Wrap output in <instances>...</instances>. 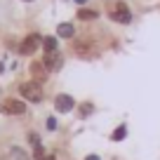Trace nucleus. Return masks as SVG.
Returning <instances> with one entry per match:
<instances>
[{
  "mask_svg": "<svg viewBox=\"0 0 160 160\" xmlns=\"http://www.w3.org/2000/svg\"><path fill=\"white\" fill-rule=\"evenodd\" d=\"M73 2H80V5H82V2H87V0H73Z\"/></svg>",
  "mask_w": 160,
  "mask_h": 160,
  "instance_id": "nucleus-17",
  "label": "nucleus"
},
{
  "mask_svg": "<svg viewBox=\"0 0 160 160\" xmlns=\"http://www.w3.org/2000/svg\"><path fill=\"white\" fill-rule=\"evenodd\" d=\"M2 113H10V115H24L26 113V104L19 99H5L2 101Z\"/></svg>",
  "mask_w": 160,
  "mask_h": 160,
  "instance_id": "nucleus-3",
  "label": "nucleus"
},
{
  "mask_svg": "<svg viewBox=\"0 0 160 160\" xmlns=\"http://www.w3.org/2000/svg\"><path fill=\"white\" fill-rule=\"evenodd\" d=\"M31 73H33V78L38 80V82H42L45 75H47V66L40 64V61H33V64H31Z\"/></svg>",
  "mask_w": 160,
  "mask_h": 160,
  "instance_id": "nucleus-7",
  "label": "nucleus"
},
{
  "mask_svg": "<svg viewBox=\"0 0 160 160\" xmlns=\"http://www.w3.org/2000/svg\"><path fill=\"white\" fill-rule=\"evenodd\" d=\"M47 160H54V158H47Z\"/></svg>",
  "mask_w": 160,
  "mask_h": 160,
  "instance_id": "nucleus-18",
  "label": "nucleus"
},
{
  "mask_svg": "<svg viewBox=\"0 0 160 160\" xmlns=\"http://www.w3.org/2000/svg\"><path fill=\"white\" fill-rule=\"evenodd\" d=\"M47 127H50V130H54V127H57V120L50 118V120H47Z\"/></svg>",
  "mask_w": 160,
  "mask_h": 160,
  "instance_id": "nucleus-15",
  "label": "nucleus"
},
{
  "mask_svg": "<svg viewBox=\"0 0 160 160\" xmlns=\"http://www.w3.org/2000/svg\"><path fill=\"white\" fill-rule=\"evenodd\" d=\"M85 160H99V155H87Z\"/></svg>",
  "mask_w": 160,
  "mask_h": 160,
  "instance_id": "nucleus-16",
  "label": "nucleus"
},
{
  "mask_svg": "<svg viewBox=\"0 0 160 160\" xmlns=\"http://www.w3.org/2000/svg\"><path fill=\"white\" fill-rule=\"evenodd\" d=\"M21 97H26L28 101H40L42 99V90L38 82H24L21 85Z\"/></svg>",
  "mask_w": 160,
  "mask_h": 160,
  "instance_id": "nucleus-2",
  "label": "nucleus"
},
{
  "mask_svg": "<svg viewBox=\"0 0 160 160\" xmlns=\"http://www.w3.org/2000/svg\"><path fill=\"white\" fill-rule=\"evenodd\" d=\"M125 134H127V127H125V125H120L118 130L111 134V139H113V141H120V139H125Z\"/></svg>",
  "mask_w": 160,
  "mask_h": 160,
  "instance_id": "nucleus-12",
  "label": "nucleus"
},
{
  "mask_svg": "<svg viewBox=\"0 0 160 160\" xmlns=\"http://www.w3.org/2000/svg\"><path fill=\"white\" fill-rule=\"evenodd\" d=\"M33 155H35V160H47V158H45V151H42V148H35Z\"/></svg>",
  "mask_w": 160,
  "mask_h": 160,
  "instance_id": "nucleus-14",
  "label": "nucleus"
},
{
  "mask_svg": "<svg viewBox=\"0 0 160 160\" xmlns=\"http://www.w3.org/2000/svg\"><path fill=\"white\" fill-rule=\"evenodd\" d=\"M42 45V38H40L38 33H31L28 38L24 40V42H21V47H19V52L21 54H33L35 50H38V47Z\"/></svg>",
  "mask_w": 160,
  "mask_h": 160,
  "instance_id": "nucleus-4",
  "label": "nucleus"
},
{
  "mask_svg": "<svg viewBox=\"0 0 160 160\" xmlns=\"http://www.w3.org/2000/svg\"><path fill=\"white\" fill-rule=\"evenodd\" d=\"M73 52L80 57H90L92 54V40H75L73 42Z\"/></svg>",
  "mask_w": 160,
  "mask_h": 160,
  "instance_id": "nucleus-6",
  "label": "nucleus"
},
{
  "mask_svg": "<svg viewBox=\"0 0 160 160\" xmlns=\"http://www.w3.org/2000/svg\"><path fill=\"white\" fill-rule=\"evenodd\" d=\"M108 17H111V21H118V24H130L132 21V12L122 0L108 2Z\"/></svg>",
  "mask_w": 160,
  "mask_h": 160,
  "instance_id": "nucleus-1",
  "label": "nucleus"
},
{
  "mask_svg": "<svg viewBox=\"0 0 160 160\" xmlns=\"http://www.w3.org/2000/svg\"><path fill=\"white\" fill-rule=\"evenodd\" d=\"M54 106H57V111L66 113V111H73L75 101H73V97H68V94H59V97H54Z\"/></svg>",
  "mask_w": 160,
  "mask_h": 160,
  "instance_id": "nucleus-5",
  "label": "nucleus"
},
{
  "mask_svg": "<svg viewBox=\"0 0 160 160\" xmlns=\"http://www.w3.org/2000/svg\"><path fill=\"white\" fill-rule=\"evenodd\" d=\"M57 33L61 35V38H73V24H59V28H57Z\"/></svg>",
  "mask_w": 160,
  "mask_h": 160,
  "instance_id": "nucleus-10",
  "label": "nucleus"
},
{
  "mask_svg": "<svg viewBox=\"0 0 160 160\" xmlns=\"http://www.w3.org/2000/svg\"><path fill=\"white\" fill-rule=\"evenodd\" d=\"M45 66H47V71H57L61 66V57L57 54V52H47V57H45Z\"/></svg>",
  "mask_w": 160,
  "mask_h": 160,
  "instance_id": "nucleus-8",
  "label": "nucleus"
},
{
  "mask_svg": "<svg viewBox=\"0 0 160 160\" xmlns=\"http://www.w3.org/2000/svg\"><path fill=\"white\" fill-rule=\"evenodd\" d=\"M92 108H94V106H92L90 101H87V104H80V115H82V118H87V115L92 113Z\"/></svg>",
  "mask_w": 160,
  "mask_h": 160,
  "instance_id": "nucleus-13",
  "label": "nucleus"
},
{
  "mask_svg": "<svg viewBox=\"0 0 160 160\" xmlns=\"http://www.w3.org/2000/svg\"><path fill=\"white\" fill-rule=\"evenodd\" d=\"M97 17H99L97 10H87V7L78 10V19H82V21H92V19H97Z\"/></svg>",
  "mask_w": 160,
  "mask_h": 160,
  "instance_id": "nucleus-9",
  "label": "nucleus"
},
{
  "mask_svg": "<svg viewBox=\"0 0 160 160\" xmlns=\"http://www.w3.org/2000/svg\"><path fill=\"white\" fill-rule=\"evenodd\" d=\"M42 47H45V52H57V40L52 38H42Z\"/></svg>",
  "mask_w": 160,
  "mask_h": 160,
  "instance_id": "nucleus-11",
  "label": "nucleus"
}]
</instances>
